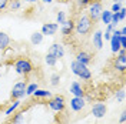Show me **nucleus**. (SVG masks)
I'll use <instances>...</instances> for the list:
<instances>
[{"mask_svg": "<svg viewBox=\"0 0 126 124\" xmlns=\"http://www.w3.org/2000/svg\"><path fill=\"white\" fill-rule=\"evenodd\" d=\"M93 22L89 19V16L86 13H83V14H80L75 20V33L80 36V37H85L87 34H90L92 33V29H93Z\"/></svg>", "mask_w": 126, "mask_h": 124, "instance_id": "nucleus-1", "label": "nucleus"}, {"mask_svg": "<svg viewBox=\"0 0 126 124\" xmlns=\"http://www.w3.org/2000/svg\"><path fill=\"white\" fill-rule=\"evenodd\" d=\"M13 69L19 76L26 77V76H29L34 71V66L27 57H17L13 62Z\"/></svg>", "mask_w": 126, "mask_h": 124, "instance_id": "nucleus-2", "label": "nucleus"}, {"mask_svg": "<svg viewBox=\"0 0 126 124\" xmlns=\"http://www.w3.org/2000/svg\"><path fill=\"white\" fill-rule=\"evenodd\" d=\"M70 71L82 81H90L92 80V71L89 69V66H85L82 63L73 60L70 63Z\"/></svg>", "mask_w": 126, "mask_h": 124, "instance_id": "nucleus-3", "label": "nucleus"}, {"mask_svg": "<svg viewBox=\"0 0 126 124\" xmlns=\"http://www.w3.org/2000/svg\"><path fill=\"white\" fill-rule=\"evenodd\" d=\"M47 107L52 113L55 114H60L66 110V100L64 97L60 96V94H56V96H52L50 99H47Z\"/></svg>", "mask_w": 126, "mask_h": 124, "instance_id": "nucleus-4", "label": "nucleus"}, {"mask_svg": "<svg viewBox=\"0 0 126 124\" xmlns=\"http://www.w3.org/2000/svg\"><path fill=\"white\" fill-rule=\"evenodd\" d=\"M103 10V6L99 0H92L90 4L87 6V13L86 14L89 16V19L93 22V23H97L99 22V17H100V13Z\"/></svg>", "mask_w": 126, "mask_h": 124, "instance_id": "nucleus-5", "label": "nucleus"}, {"mask_svg": "<svg viewBox=\"0 0 126 124\" xmlns=\"http://www.w3.org/2000/svg\"><path fill=\"white\" fill-rule=\"evenodd\" d=\"M26 81L24 80H20L13 84L12 90H10V97L12 100H23L26 97Z\"/></svg>", "mask_w": 126, "mask_h": 124, "instance_id": "nucleus-6", "label": "nucleus"}, {"mask_svg": "<svg viewBox=\"0 0 126 124\" xmlns=\"http://www.w3.org/2000/svg\"><path fill=\"white\" fill-rule=\"evenodd\" d=\"M113 69L118 73L123 74L126 70V49H120L116 53V59L113 62Z\"/></svg>", "mask_w": 126, "mask_h": 124, "instance_id": "nucleus-7", "label": "nucleus"}, {"mask_svg": "<svg viewBox=\"0 0 126 124\" xmlns=\"http://www.w3.org/2000/svg\"><path fill=\"white\" fill-rule=\"evenodd\" d=\"M90 114L94 117V118H97V120H100L103 117L108 114V106L105 104V103H100V101H97V103H94L92 104V109H90Z\"/></svg>", "mask_w": 126, "mask_h": 124, "instance_id": "nucleus-8", "label": "nucleus"}, {"mask_svg": "<svg viewBox=\"0 0 126 124\" xmlns=\"http://www.w3.org/2000/svg\"><path fill=\"white\" fill-rule=\"evenodd\" d=\"M86 106H87V101L85 100V97H72L70 101H69V107L75 113H79V111L85 110Z\"/></svg>", "mask_w": 126, "mask_h": 124, "instance_id": "nucleus-9", "label": "nucleus"}, {"mask_svg": "<svg viewBox=\"0 0 126 124\" xmlns=\"http://www.w3.org/2000/svg\"><path fill=\"white\" fill-rule=\"evenodd\" d=\"M59 30L62 33L63 37H69L75 33V20L72 19H66L60 26H59Z\"/></svg>", "mask_w": 126, "mask_h": 124, "instance_id": "nucleus-10", "label": "nucleus"}, {"mask_svg": "<svg viewBox=\"0 0 126 124\" xmlns=\"http://www.w3.org/2000/svg\"><path fill=\"white\" fill-rule=\"evenodd\" d=\"M110 51L112 53H118L120 50V33H119V29H115L112 31V36H110Z\"/></svg>", "mask_w": 126, "mask_h": 124, "instance_id": "nucleus-11", "label": "nucleus"}, {"mask_svg": "<svg viewBox=\"0 0 126 124\" xmlns=\"http://www.w3.org/2000/svg\"><path fill=\"white\" fill-rule=\"evenodd\" d=\"M69 93H70L73 97H85L86 91H85V87L82 86V83L78 81V80H75V81H72L70 86H69Z\"/></svg>", "mask_w": 126, "mask_h": 124, "instance_id": "nucleus-12", "label": "nucleus"}, {"mask_svg": "<svg viewBox=\"0 0 126 124\" xmlns=\"http://www.w3.org/2000/svg\"><path fill=\"white\" fill-rule=\"evenodd\" d=\"M75 60L82 63V64H85V66H89L90 63L93 62V54L90 51H86V50H79L76 53V56H75Z\"/></svg>", "mask_w": 126, "mask_h": 124, "instance_id": "nucleus-13", "label": "nucleus"}, {"mask_svg": "<svg viewBox=\"0 0 126 124\" xmlns=\"http://www.w3.org/2000/svg\"><path fill=\"white\" fill-rule=\"evenodd\" d=\"M47 53L52 54L55 59L60 60V59L64 57V47L60 43H53V44H50V47L47 49Z\"/></svg>", "mask_w": 126, "mask_h": 124, "instance_id": "nucleus-14", "label": "nucleus"}, {"mask_svg": "<svg viewBox=\"0 0 126 124\" xmlns=\"http://www.w3.org/2000/svg\"><path fill=\"white\" fill-rule=\"evenodd\" d=\"M59 30V24L56 22H47V23H43L42 29H40V33L43 36H55Z\"/></svg>", "mask_w": 126, "mask_h": 124, "instance_id": "nucleus-15", "label": "nucleus"}, {"mask_svg": "<svg viewBox=\"0 0 126 124\" xmlns=\"http://www.w3.org/2000/svg\"><path fill=\"white\" fill-rule=\"evenodd\" d=\"M103 31L102 30H94L92 34V46L94 50H102L103 49Z\"/></svg>", "mask_w": 126, "mask_h": 124, "instance_id": "nucleus-16", "label": "nucleus"}, {"mask_svg": "<svg viewBox=\"0 0 126 124\" xmlns=\"http://www.w3.org/2000/svg\"><path fill=\"white\" fill-rule=\"evenodd\" d=\"M22 109V100H12V103H9V106L4 109V116L10 117L13 113L19 111Z\"/></svg>", "mask_w": 126, "mask_h": 124, "instance_id": "nucleus-17", "label": "nucleus"}, {"mask_svg": "<svg viewBox=\"0 0 126 124\" xmlns=\"http://www.w3.org/2000/svg\"><path fill=\"white\" fill-rule=\"evenodd\" d=\"M53 94L50 90H47V88H37L34 93L32 94V97H34V99H37V100H47V99H50Z\"/></svg>", "mask_w": 126, "mask_h": 124, "instance_id": "nucleus-18", "label": "nucleus"}, {"mask_svg": "<svg viewBox=\"0 0 126 124\" xmlns=\"http://www.w3.org/2000/svg\"><path fill=\"white\" fill-rule=\"evenodd\" d=\"M10 36H9L6 31H0V50H7L10 46Z\"/></svg>", "mask_w": 126, "mask_h": 124, "instance_id": "nucleus-19", "label": "nucleus"}, {"mask_svg": "<svg viewBox=\"0 0 126 124\" xmlns=\"http://www.w3.org/2000/svg\"><path fill=\"white\" fill-rule=\"evenodd\" d=\"M24 123V113L23 111H16L10 116L9 124H23Z\"/></svg>", "mask_w": 126, "mask_h": 124, "instance_id": "nucleus-20", "label": "nucleus"}, {"mask_svg": "<svg viewBox=\"0 0 126 124\" xmlns=\"http://www.w3.org/2000/svg\"><path fill=\"white\" fill-rule=\"evenodd\" d=\"M43 40H45V36H43L40 31H34V33H32V36H30L32 46H40V44L43 43Z\"/></svg>", "mask_w": 126, "mask_h": 124, "instance_id": "nucleus-21", "label": "nucleus"}, {"mask_svg": "<svg viewBox=\"0 0 126 124\" xmlns=\"http://www.w3.org/2000/svg\"><path fill=\"white\" fill-rule=\"evenodd\" d=\"M110 20H112V12L110 10H102L99 22H102L105 26H108V24H110Z\"/></svg>", "mask_w": 126, "mask_h": 124, "instance_id": "nucleus-22", "label": "nucleus"}, {"mask_svg": "<svg viewBox=\"0 0 126 124\" xmlns=\"http://www.w3.org/2000/svg\"><path fill=\"white\" fill-rule=\"evenodd\" d=\"M37 88H39V84H37L36 81L27 83V84H26V97H27V96L30 97L32 94H33L34 91H36V90H37Z\"/></svg>", "mask_w": 126, "mask_h": 124, "instance_id": "nucleus-23", "label": "nucleus"}, {"mask_svg": "<svg viewBox=\"0 0 126 124\" xmlns=\"http://www.w3.org/2000/svg\"><path fill=\"white\" fill-rule=\"evenodd\" d=\"M125 97H126V93H125V88L123 87L115 91V100H116V103H123L125 101Z\"/></svg>", "mask_w": 126, "mask_h": 124, "instance_id": "nucleus-24", "label": "nucleus"}, {"mask_svg": "<svg viewBox=\"0 0 126 124\" xmlns=\"http://www.w3.org/2000/svg\"><path fill=\"white\" fill-rule=\"evenodd\" d=\"M7 7L12 10V12H16V10H20L22 7V0H9Z\"/></svg>", "mask_w": 126, "mask_h": 124, "instance_id": "nucleus-25", "label": "nucleus"}, {"mask_svg": "<svg viewBox=\"0 0 126 124\" xmlns=\"http://www.w3.org/2000/svg\"><path fill=\"white\" fill-rule=\"evenodd\" d=\"M57 62H59V60H57V59H55L53 56L49 54V53L45 56V63H46V66H49V67H55L56 64H57Z\"/></svg>", "mask_w": 126, "mask_h": 124, "instance_id": "nucleus-26", "label": "nucleus"}, {"mask_svg": "<svg viewBox=\"0 0 126 124\" xmlns=\"http://www.w3.org/2000/svg\"><path fill=\"white\" fill-rule=\"evenodd\" d=\"M59 84H60V74L59 73H53L50 76V86L52 87H57Z\"/></svg>", "mask_w": 126, "mask_h": 124, "instance_id": "nucleus-27", "label": "nucleus"}, {"mask_svg": "<svg viewBox=\"0 0 126 124\" xmlns=\"http://www.w3.org/2000/svg\"><path fill=\"white\" fill-rule=\"evenodd\" d=\"M66 19H67V16H66V12H63V10H59V12L56 13V23L59 24V26H60V24H62L64 20H66Z\"/></svg>", "mask_w": 126, "mask_h": 124, "instance_id": "nucleus-28", "label": "nucleus"}, {"mask_svg": "<svg viewBox=\"0 0 126 124\" xmlns=\"http://www.w3.org/2000/svg\"><path fill=\"white\" fill-rule=\"evenodd\" d=\"M92 0H76V6L79 9H87V6L90 4Z\"/></svg>", "mask_w": 126, "mask_h": 124, "instance_id": "nucleus-29", "label": "nucleus"}, {"mask_svg": "<svg viewBox=\"0 0 126 124\" xmlns=\"http://www.w3.org/2000/svg\"><path fill=\"white\" fill-rule=\"evenodd\" d=\"M119 23H120V19H119L118 13H112V20H110V24H113L115 27H118Z\"/></svg>", "mask_w": 126, "mask_h": 124, "instance_id": "nucleus-30", "label": "nucleus"}, {"mask_svg": "<svg viewBox=\"0 0 126 124\" xmlns=\"http://www.w3.org/2000/svg\"><path fill=\"white\" fill-rule=\"evenodd\" d=\"M122 6H123L122 3L113 1V4H112V7H110V12H112V13H118L119 10H120V7H122Z\"/></svg>", "mask_w": 126, "mask_h": 124, "instance_id": "nucleus-31", "label": "nucleus"}, {"mask_svg": "<svg viewBox=\"0 0 126 124\" xmlns=\"http://www.w3.org/2000/svg\"><path fill=\"white\" fill-rule=\"evenodd\" d=\"M118 16H119V19H120V22H125L126 20V9H125V6L120 7V10L118 12Z\"/></svg>", "mask_w": 126, "mask_h": 124, "instance_id": "nucleus-32", "label": "nucleus"}, {"mask_svg": "<svg viewBox=\"0 0 126 124\" xmlns=\"http://www.w3.org/2000/svg\"><path fill=\"white\" fill-rule=\"evenodd\" d=\"M7 4H9V0H0V12L6 10L7 9Z\"/></svg>", "mask_w": 126, "mask_h": 124, "instance_id": "nucleus-33", "label": "nucleus"}, {"mask_svg": "<svg viewBox=\"0 0 126 124\" xmlns=\"http://www.w3.org/2000/svg\"><path fill=\"white\" fill-rule=\"evenodd\" d=\"M125 120H126V113L122 111L120 116H119V124H125Z\"/></svg>", "mask_w": 126, "mask_h": 124, "instance_id": "nucleus-34", "label": "nucleus"}, {"mask_svg": "<svg viewBox=\"0 0 126 124\" xmlns=\"http://www.w3.org/2000/svg\"><path fill=\"white\" fill-rule=\"evenodd\" d=\"M120 49H126V37L120 36Z\"/></svg>", "mask_w": 126, "mask_h": 124, "instance_id": "nucleus-35", "label": "nucleus"}, {"mask_svg": "<svg viewBox=\"0 0 126 124\" xmlns=\"http://www.w3.org/2000/svg\"><path fill=\"white\" fill-rule=\"evenodd\" d=\"M110 36H112V31H108V30H105V33H103V40H108V41H109Z\"/></svg>", "mask_w": 126, "mask_h": 124, "instance_id": "nucleus-36", "label": "nucleus"}, {"mask_svg": "<svg viewBox=\"0 0 126 124\" xmlns=\"http://www.w3.org/2000/svg\"><path fill=\"white\" fill-rule=\"evenodd\" d=\"M115 29H118V27H115L113 24H108V26H106V30L108 31H113Z\"/></svg>", "mask_w": 126, "mask_h": 124, "instance_id": "nucleus-37", "label": "nucleus"}, {"mask_svg": "<svg viewBox=\"0 0 126 124\" xmlns=\"http://www.w3.org/2000/svg\"><path fill=\"white\" fill-rule=\"evenodd\" d=\"M119 33H120V36H125V37H126V27L119 29Z\"/></svg>", "mask_w": 126, "mask_h": 124, "instance_id": "nucleus-38", "label": "nucleus"}, {"mask_svg": "<svg viewBox=\"0 0 126 124\" xmlns=\"http://www.w3.org/2000/svg\"><path fill=\"white\" fill-rule=\"evenodd\" d=\"M40 0H24V3H29V4H33V3H37Z\"/></svg>", "mask_w": 126, "mask_h": 124, "instance_id": "nucleus-39", "label": "nucleus"}, {"mask_svg": "<svg viewBox=\"0 0 126 124\" xmlns=\"http://www.w3.org/2000/svg\"><path fill=\"white\" fill-rule=\"evenodd\" d=\"M42 3H43V4H52L53 0H42Z\"/></svg>", "mask_w": 126, "mask_h": 124, "instance_id": "nucleus-40", "label": "nucleus"}, {"mask_svg": "<svg viewBox=\"0 0 126 124\" xmlns=\"http://www.w3.org/2000/svg\"><path fill=\"white\" fill-rule=\"evenodd\" d=\"M115 1H118V3H122V4H123V0H115Z\"/></svg>", "mask_w": 126, "mask_h": 124, "instance_id": "nucleus-41", "label": "nucleus"}, {"mask_svg": "<svg viewBox=\"0 0 126 124\" xmlns=\"http://www.w3.org/2000/svg\"><path fill=\"white\" fill-rule=\"evenodd\" d=\"M0 80H1V73H0Z\"/></svg>", "mask_w": 126, "mask_h": 124, "instance_id": "nucleus-42", "label": "nucleus"}]
</instances>
